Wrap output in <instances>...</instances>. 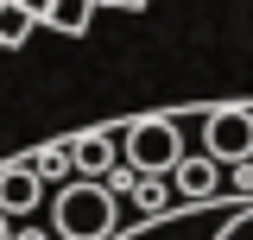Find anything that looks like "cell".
Wrapping results in <instances>:
<instances>
[{"mask_svg": "<svg viewBox=\"0 0 253 240\" xmlns=\"http://www.w3.org/2000/svg\"><path fill=\"white\" fill-rule=\"evenodd\" d=\"M51 234L57 240H114L121 234V202L101 177H70L51 196Z\"/></svg>", "mask_w": 253, "mask_h": 240, "instance_id": "obj_1", "label": "cell"}, {"mask_svg": "<svg viewBox=\"0 0 253 240\" xmlns=\"http://www.w3.org/2000/svg\"><path fill=\"white\" fill-rule=\"evenodd\" d=\"M121 152H126V164L139 177H171L184 164V126L165 120V114H146V120H133L121 133Z\"/></svg>", "mask_w": 253, "mask_h": 240, "instance_id": "obj_2", "label": "cell"}, {"mask_svg": "<svg viewBox=\"0 0 253 240\" xmlns=\"http://www.w3.org/2000/svg\"><path fill=\"white\" fill-rule=\"evenodd\" d=\"M203 146L215 152L221 164H247V158H253V108L203 114Z\"/></svg>", "mask_w": 253, "mask_h": 240, "instance_id": "obj_3", "label": "cell"}, {"mask_svg": "<svg viewBox=\"0 0 253 240\" xmlns=\"http://www.w3.org/2000/svg\"><path fill=\"white\" fill-rule=\"evenodd\" d=\"M215 164H221L215 152H196V158L184 152V164L171 171V183H177V196H184V202H209V196H221V190H228V177H221Z\"/></svg>", "mask_w": 253, "mask_h": 240, "instance_id": "obj_4", "label": "cell"}, {"mask_svg": "<svg viewBox=\"0 0 253 240\" xmlns=\"http://www.w3.org/2000/svg\"><path fill=\"white\" fill-rule=\"evenodd\" d=\"M38 190H44V177L32 171V158L26 164H0V209L13 215V221L38 209Z\"/></svg>", "mask_w": 253, "mask_h": 240, "instance_id": "obj_5", "label": "cell"}, {"mask_svg": "<svg viewBox=\"0 0 253 240\" xmlns=\"http://www.w3.org/2000/svg\"><path fill=\"white\" fill-rule=\"evenodd\" d=\"M70 146H76V171L83 177H108L114 171V133H83Z\"/></svg>", "mask_w": 253, "mask_h": 240, "instance_id": "obj_6", "label": "cell"}, {"mask_svg": "<svg viewBox=\"0 0 253 240\" xmlns=\"http://www.w3.org/2000/svg\"><path fill=\"white\" fill-rule=\"evenodd\" d=\"M32 171H38L44 183H70V177H83V171H76V146H38V152H32Z\"/></svg>", "mask_w": 253, "mask_h": 240, "instance_id": "obj_7", "label": "cell"}, {"mask_svg": "<svg viewBox=\"0 0 253 240\" xmlns=\"http://www.w3.org/2000/svg\"><path fill=\"white\" fill-rule=\"evenodd\" d=\"M95 6H101V0H57L44 26H51V32H63V38H83V32H89V13H95Z\"/></svg>", "mask_w": 253, "mask_h": 240, "instance_id": "obj_8", "label": "cell"}, {"mask_svg": "<svg viewBox=\"0 0 253 240\" xmlns=\"http://www.w3.org/2000/svg\"><path fill=\"white\" fill-rule=\"evenodd\" d=\"M32 26H38V19H32L19 0H6V6H0V44H26Z\"/></svg>", "mask_w": 253, "mask_h": 240, "instance_id": "obj_9", "label": "cell"}, {"mask_svg": "<svg viewBox=\"0 0 253 240\" xmlns=\"http://www.w3.org/2000/svg\"><path fill=\"white\" fill-rule=\"evenodd\" d=\"M209 240H253V202H241L221 228H209Z\"/></svg>", "mask_w": 253, "mask_h": 240, "instance_id": "obj_10", "label": "cell"}, {"mask_svg": "<svg viewBox=\"0 0 253 240\" xmlns=\"http://www.w3.org/2000/svg\"><path fill=\"white\" fill-rule=\"evenodd\" d=\"M139 209H146V215L165 209V177H139Z\"/></svg>", "mask_w": 253, "mask_h": 240, "instance_id": "obj_11", "label": "cell"}, {"mask_svg": "<svg viewBox=\"0 0 253 240\" xmlns=\"http://www.w3.org/2000/svg\"><path fill=\"white\" fill-rule=\"evenodd\" d=\"M19 6H26L32 19H38V26H44V19H51V6H57V0H19Z\"/></svg>", "mask_w": 253, "mask_h": 240, "instance_id": "obj_12", "label": "cell"}, {"mask_svg": "<svg viewBox=\"0 0 253 240\" xmlns=\"http://www.w3.org/2000/svg\"><path fill=\"white\" fill-rule=\"evenodd\" d=\"M108 6H121V13H139V6H146V0H108Z\"/></svg>", "mask_w": 253, "mask_h": 240, "instance_id": "obj_13", "label": "cell"}, {"mask_svg": "<svg viewBox=\"0 0 253 240\" xmlns=\"http://www.w3.org/2000/svg\"><path fill=\"white\" fill-rule=\"evenodd\" d=\"M0 240H13V215L6 209H0Z\"/></svg>", "mask_w": 253, "mask_h": 240, "instance_id": "obj_14", "label": "cell"}, {"mask_svg": "<svg viewBox=\"0 0 253 240\" xmlns=\"http://www.w3.org/2000/svg\"><path fill=\"white\" fill-rule=\"evenodd\" d=\"M0 6H6V0H0Z\"/></svg>", "mask_w": 253, "mask_h": 240, "instance_id": "obj_15", "label": "cell"}, {"mask_svg": "<svg viewBox=\"0 0 253 240\" xmlns=\"http://www.w3.org/2000/svg\"><path fill=\"white\" fill-rule=\"evenodd\" d=\"M0 51H6V44H0Z\"/></svg>", "mask_w": 253, "mask_h": 240, "instance_id": "obj_16", "label": "cell"}]
</instances>
